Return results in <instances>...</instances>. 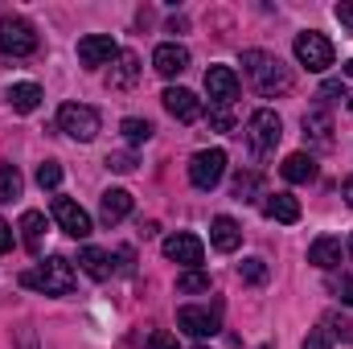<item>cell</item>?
I'll list each match as a JSON object with an SVG mask.
<instances>
[{
    "mask_svg": "<svg viewBox=\"0 0 353 349\" xmlns=\"http://www.w3.org/2000/svg\"><path fill=\"white\" fill-rule=\"evenodd\" d=\"M136 79H140V58H136V54H119V66L111 70V90L132 87Z\"/></svg>",
    "mask_w": 353,
    "mask_h": 349,
    "instance_id": "cell-24",
    "label": "cell"
},
{
    "mask_svg": "<svg viewBox=\"0 0 353 349\" xmlns=\"http://www.w3.org/2000/svg\"><path fill=\"white\" fill-rule=\"evenodd\" d=\"M304 136H312V144H321V148L333 144V115H329L325 103H312L304 111Z\"/></svg>",
    "mask_w": 353,
    "mask_h": 349,
    "instance_id": "cell-15",
    "label": "cell"
},
{
    "mask_svg": "<svg viewBox=\"0 0 353 349\" xmlns=\"http://www.w3.org/2000/svg\"><path fill=\"white\" fill-rule=\"evenodd\" d=\"M54 218H58V226L70 239H87L90 235V214L79 201H70V197H54Z\"/></svg>",
    "mask_w": 353,
    "mask_h": 349,
    "instance_id": "cell-11",
    "label": "cell"
},
{
    "mask_svg": "<svg viewBox=\"0 0 353 349\" xmlns=\"http://www.w3.org/2000/svg\"><path fill=\"white\" fill-rule=\"evenodd\" d=\"M161 251H165V259L181 263V267H189V271H197V267H201V259H205L201 239H197V235H189V230H176V235H169V239L161 243Z\"/></svg>",
    "mask_w": 353,
    "mask_h": 349,
    "instance_id": "cell-8",
    "label": "cell"
},
{
    "mask_svg": "<svg viewBox=\"0 0 353 349\" xmlns=\"http://www.w3.org/2000/svg\"><path fill=\"white\" fill-rule=\"evenodd\" d=\"M345 201L353 206V177H345Z\"/></svg>",
    "mask_w": 353,
    "mask_h": 349,
    "instance_id": "cell-41",
    "label": "cell"
},
{
    "mask_svg": "<svg viewBox=\"0 0 353 349\" xmlns=\"http://www.w3.org/2000/svg\"><path fill=\"white\" fill-rule=\"evenodd\" d=\"M176 292H210V275L205 271H185V275H176Z\"/></svg>",
    "mask_w": 353,
    "mask_h": 349,
    "instance_id": "cell-28",
    "label": "cell"
},
{
    "mask_svg": "<svg viewBox=\"0 0 353 349\" xmlns=\"http://www.w3.org/2000/svg\"><path fill=\"white\" fill-rule=\"evenodd\" d=\"M41 235H46V214H37V210H25L21 214V243H25V251H41Z\"/></svg>",
    "mask_w": 353,
    "mask_h": 349,
    "instance_id": "cell-21",
    "label": "cell"
},
{
    "mask_svg": "<svg viewBox=\"0 0 353 349\" xmlns=\"http://www.w3.org/2000/svg\"><path fill=\"white\" fill-rule=\"evenodd\" d=\"M308 263H316V267H337L341 263V239H329V235H321L312 247H308Z\"/></svg>",
    "mask_w": 353,
    "mask_h": 349,
    "instance_id": "cell-23",
    "label": "cell"
},
{
    "mask_svg": "<svg viewBox=\"0 0 353 349\" xmlns=\"http://www.w3.org/2000/svg\"><path fill=\"white\" fill-rule=\"evenodd\" d=\"M279 173H283V181H292V185H304V181L316 177V161H312L308 152H292V157L279 165Z\"/></svg>",
    "mask_w": 353,
    "mask_h": 349,
    "instance_id": "cell-20",
    "label": "cell"
},
{
    "mask_svg": "<svg viewBox=\"0 0 353 349\" xmlns=\"http://www.w3.org/2000/svg\"><path fill=\"white\" fill-rule=\"evenodd\" d=\"M350 259H353V235H350Z\"/></svg>",
    "mask_w": 353,
    "mask_h": 349,
    "instance_id": "cell-43",
    "label": "cell"
},
{
    "mask_svg": "<svg viewBox=\"0 0 353 349\" xmlns=\"http://www.w3.org/2000/svg\"><path fill=\"white\" fill-rule=\"evenodd\" d=\"M239 279H243V283H255V288L267 283V263L263 259H243L239 263Z\"/></svg>",
    "mask_w": 353,
    "mask_h": 349,
    "instance_id": "cell-27",
    "label": "cell"
},
{
    "mask_svg": "<svg viewBox=\"0 0 353 349\" xmlns=\"http://www.w3.org/2000/svg\"><path fill=\"white\" fill-rule=\"evenodd\" d=\"M185 66H189V50H185V46L165 41V46H157V50H152V70H157L161 79H176Z\"/></svg>",
    "mask_w": 353,
    "mask_h": 349,
    "instance_id": "cell-14",
    "label": "cell"
},
{
    "mask_svg": "<svg viewBox=\"0 0 353 349\" xmlns=\"http://www.w3.org/2000/svg\"><path fill=\"white\" fill-rule=\"evenodd\" d=\"M300 349H329V333H325V329H312V333L304 337V346H300Z\"/></svg>",
    "mask_w": 353,
    "mask_h": 349,
    "instance_id": "cell-35",
    "label": "cell"
},
{
    "mask_svg": "<svg viewBox=\"0 0 353 349\" xmlns=\"http://www.w3.org/2000/svg\"><path fill=\"white\" fill-rule=\"evenodd\" d=\"M119 132H123V140H128V144H148L157 128H152L148 119H123V123H119Z\"/></svg>",
    "mask_w": 353,
    "mask_h": 349,
    "instance_id": "cell-25",
    "label": "cell"
},
{
    "mask_svg": "<svg viewBox=\"0 0 353 349\" xmlns=\"http://www.w3.org/2000/svg\"><path fill=\"white\" fill-rule=\"evenodd\" d=\"M41 37L25 17H0V54L4 58H29L37 54Z\"/></svg>",
    "mask_w": 353,
    "mask_h": 349,
    "instance_id": "cell-3",
    "label": "cell"
},
{
    "mask_svg": "<svg viewBox=\"0 0 353 349\" xmlns=\"http://www.w3.org/2000/svg\"><path fill=\"white\" fill-rule=\"evenodd\" d=\"M144 349H181V346H176V337H173V333H165V329H157V333L148 337V346H144Z\"/></svg>",
    "mask_w": 353,
    "mask_h": 349,
    "instance_id": "cell-33",
    "label": "cell"
},
{
    "mask_svg": "<svg viewBox=\"0 0 353 349\" xmlns=\"http://www.w3.org/2000/svg\"><path fill=\"white\" fill-rule=\"evenodd\" d=\"M201 349H205V346H201Z\"/></svg>",
    "mask_w": 353,
    "mask_h": 349,
    "instance_id": "cell-45",
    "label": "cell"
},
{
    "mask_svg": "<svg viewBox=\"0 0 353 349\" xmlns=\"http://www.w3.org/2000/svg\"><path fill=\"white\" fill-rule=\"evenodd\" d=\"M119 271H123V275L132 271V247H123V251H119Z\"/></svg>",
    "mask_w": 353,
    "mask_h": 349,
    "instance_id": "cell-40",
    "label": "cell"
},
{
    "mask_svg": "<svg viewBox=\"0 0 353 349\" xmlns=\"http://www.w3.org/2000/svg\"><path fill=\"white\" fill-rule=\"evenodd\" d=\"M263 214L275 218V222H283V226H292V222H300V201L292 193H271L263 201Z\"/></svg>",
    "mask_w": 353,
    "mask_h": 349,
    "instance_id": "cell-19",
    "label": "cell"
},
{
    "mask_svg": "<svg viewBox=\"0 0 353 349\" xmlns=\"http://www.w3.org/2000/svg\"><path fill=\"white\" fill-rule=\"evenodd\" d=\"M161 103H165V111H169L173 119H181V123L201 119V99H197L193 90H185V87H169L165 94H161Z\"/></svg>",
    "mask_w": 353,
    "mask_h": 349,
    "instance_id": "cell-13",
    "label": "cell"
},
{
    "mask_svg": "<svg viewBox=\"0 0 353 349\" xmlns=\"http://www.w3.org/2000/svg\"><path fill=\"white\" fill-rule=\"evenodd\" d=\"M17 346L21 349H37V333H33L29 325H21V329H17Z\"/></svg>",
    "mask_w": 353,
    "mask_h": 349,
    "instance_id": "cell-37",
    "label": "cell"
},
{
    "mask_svg": "<svg viewBox=\"0 0 353 349\" xmlns=\"http://www.w3.org/2000/svg\"><path fill=\"white\" fill-rule=\"evenodd\" d=\"M176 329H185L189 337H214V333H218V308L185 304V308L176 312Z\"/></svg>",
    "mask_w": 353,
    "mask_h": 349,
    "instance_id": "cell-12",
    "label": "cell"
},
{
    "mask_svg": "<svg viewBox=\"0 0 353 349\" xmlns=\"http://www.w3.org/2000/svg\"><path fill=\"white\" fill-rule=\"evenodd\" d=\"M210 123H214L218 132H234V115H230L226 107H218V111H210Z\"/></svg>",
    "mask_w": 353,
    "mask_h": 349,
    "instance_id": "cell-34",
    "label": "cell"
},
{
    "mask_svg": "<svg viewBox=\"0 0 353 349\" xmlns=\"http://www.w3.org/2000/svg\"><path fill=\"white\" fill-rule=\"evenodd\" d=\"M333 17H337V21H341V25L353 33V4H350V0H341V4L333 8Z\"/></svg>",
    "mask_w": 353,
    "mask_h": 349,
    "instance_id": "cell-36",
    "label": "cell"
},
{
    "mask_svg": "<svg viewBox=\"0 0 353 349\" xmlns=\"http://www.w3.org/2000/svg\"><path fill=\"white\" fill-rule=\"evenodd\" d=\"M255 189H259V177L255 173H239V181H234V197H239V201H251Z\"/></svg>",
    "mask_w": 353,
    "mask_h": 349,
    "instance_id": "cell-31",
    "label": "cell"
},
{
    "mask_svg": "<svg viewBox=\"0 0 353 349\" xmlns=\"http://www.w3.org/2000/svg\"><path fill=\"white\" fill-rule=\"evenodd\" d=\"M337 296H341L345 304H353V279H350V275H341V283H337Z\"/></svg>",
    "mask_w": 353,
    "mask_h": 349,
    "instance_id": "cell-38",
    "label": "cell"
},
{
    "mask_svg": "<svg viewBox=\"0 0 353 349\" xmlns=\"http://www.w3.org/2000/svg\"><path fill=\"white\" fill-rule=\"evenodd\" d=\"M8 247H12V226H8V222L0 218V255H4Z\"/></svg>",
    "mask_w": 353,
    "mask_h": 349,
    "instance_id": "cell-39",
    "label": "cell"
},
{
    "mask_svg": "<svg viewBox=\"0 0 353 349\" xmlns=\"http://www.w3.org/2000/svg\"><path fill=\"white\" fill-rule=\"evenodd\" d=\"M37 185H41V189H58V185H62V165H58V161L37 165Z\"/></svg>",
    "mask_w": 353,
    "mask_h": 349,
    "instance_id": "cell-29",
    "label": "cell"
},
{
    "mask_svg": "<svg viewBox=\"0 0 353 349\" xmlns=\"http://www.w3.org/2000/svg\"><path fill=\"white\" fill-rule=\"evenodd\" d=\"M37 103H41V87L37 83H12L8 87V107L12 111L29 115V111H37Z\"/></svg>",
    "mask_w": 353,
    "mask_h": 349,
    "instance_id": "cell-22",
    "label": "cell"
},
{
    "mask_svg": "<svg viewBox=\"0 0 353 349\" xmlns=\"http://www.w3.org/2000/svg\"><path fill=\"white\" fill-rule=\"evenodd\" d=\"M226 173V152L222 148H201V152H193V161H189V181L197 185V189H214L218 181Z\"/></svg>",
    "mask_w": 353,
    "mask_h": 349,
    "instance_id": "cell-7",
    "label": "cell"
},
{
    "mask_svg": "<svg viewBox=\"0 0 353 349\" xmlns=\"http://www.w3.org/2000/svg\"><path fill=\"white\" fill-rule=\"evenodd\" d=\"M350 107H353V94H350Z\"/></svg>",
    "mask_w": 353,
    "mask_h": 349,
    "instance_id": "cell-44",
    "label": "cell"
},
{
    "mask_svg": "<svg viewBox=\"0 0 353 349\" xmlns=\"http://www.w3.org/2000/svg\"><path fill=\"white\" fill-rule=\"evenodd\" d=\"M58 128H62L70 140L90 144V140L99 136V111L87 107V103H66V107L58 111Z\"/></svg>",
    "mask_w": 353,
    "mask_h": 349,
    "instance_id": "cell-5",
    "label": "cell"
},
{
    "mask_svg": "<svg viewBox=\"0 0 353 349\" xmlns=\"http://www.w3.org/2000/svg\"><path fill=\"white\" fill-rule=\"evenodd\" d=\"M296 62L308 66L312 74L329 70V66H333V41H329L325 33H316V29L300 33V37H296Z\"/></svg>",
    "mask_w": 353,
    "mask_h": 349,
    "instance_id": "cell-6",
    "label": "cell"
},
{
    "mask_svg": "<svg viewBox=\"0 0 353 349\" xmlns=\"http://www.w3.org/2000/svg\"><path fill=\"white\" fill-rule=\"evenodd\" d=\"M210 243H214L218 251H226V255H230V251H239V247H243V230H239V222H234V218H226V214H222V218H214V222H210Z\"/></svg>",
    "mask_w": 353,
    "mask_h": 349,
    "instance_id": "cell-17",
    "label": "cell"
},
{
    "mask_svg": "<svg viewBox=\"0 0 353 349\" xmlns=\"http://www.w3.org/2000/svg\"><path fill=\"white\" fill-rule=\"evenodd\" d=\"M279 136H283V123H279V115L275 111H255L251 119H247V144H251V157L255 161H263L275 152V144H279Z\"/></svg>",
    "mask_w": 353,
    "mask_h": 349,
    "instance_id": "cell-4",
    "label": "cell"
},
{
    "mask_svg": "<svg viewBox=\"0 0 353 349\" xmlns=\"http://www.w3.org/2000/svg\"><path fill=\"white\" fill-rule=\"evenodd\" d=\"M107 169H115V173H132V169H136V157H132V152H111V157H107Z\"/></svg>",
    "mask_w": 353,
    "mask_h": 349,
    "instance_id": "cell-32",
    "label": "cell"
},
{
    "mask_svg": "<svg viewBox=\"0 0 353 349\" xmlns=\"http://www.w3.org/2000/svg\"><path fill=\"white\" fill-rule=\"evenodd\" d=\"M205 94L214 107H230L239 99V74L230 66H210L205 70Z\"/></svg>",
    "mask_w": 353,
    "mask_h": 349,
    "instance_id": "cell-10",
    "label": "cell"
},
{
    "mask_svg": "<svg viewBox=\"0 0 353 349\" xmlns=\"http://www.w3.org/2000/svg\"><path fill=\"white\" fill-rule=\"evenodd\" d=\"M128 214H132V193H128V189H107L103 201H99V218H103L107 226H115V222H123Z\"/></svg>",
    "mask_w": 353,
    "mask_h": 349,
    "instance_id": "cell-16",
    "label": "cell"
},
{
    "mask_svg": "<svg viewBox=\"0 0 353 349\" xmlns=\"http://www.w3.org/2000/svg\"><path fill=\"white\" fill-rule=\"evenodd\" d=\"M243 66H247V74H251V83L259 94H283V90H292V70L275 58V54H263V50H247L243 54Z\"/></svg>",
    "mask_w": 353,
    "mask_h": 349,
    "instance_id": "cell-2",
    "label": "cell"
},
{
    "mask_svg": "<svg viewBox=\"0 0 353 349\" xmlns=\"http://www.w3.org/2000/svg\"><path fill=\"white\" fill-rule=\"evenodd\" d=\"M111 58H119V46H115V37H111V33H90V37L79 41V62H83L87 70L107 66Z\"/></svg>",
    "mask_w": 353,
    "mask_h": 349,
    "instance_id": "cell-9",
    "label": "cell"
},
{
    "mask_svg": "<svg viewBox=\"0 0 353 349\" xmlns=\"http://www.w3.org/2000/svg\"><path fill=\"white\" fill-rule=\"evenodd\" d=\"M345 74H350V79H353V58H350V62H345Z\"/></svg>",
    "mask_w": 353,
    "mask_h": 349,
    "instance_id": "cell-42",
    "label": "cell"
},
{
    "mask_svg": "<svg viewBox=\"0 0 353 349\" xmlns=\"http://www.w3.org/2000/svg\"><path fill=\"white\" fill-rule=\"evenodd\" d=\"M321 325L329 329V341H333V337H337V341H353V325H350V321H341V317H333V312H329Z\"/></svg>",
    "mask_w": 353,
    "mask_h": 349,
    "instance_id": "cell-30",
    "label": "cell"
},
{
    "mask_svg": "<svg viewBox=\"0 0 353 349\" xmlns=\"http://www.w3.org/2000/svg\"><path fill=\"white\" fill-rule=\"evenodd\" d=\"M79 267L87 271L90 279H99V283L115 275V263H111V255H107V251H99V247H83V251H79Z\"/></svg>",
    "mask_w": 353,
    "mask_h": 349,
    "instance_id": "cell-18",
    "label": "cell"
},
{
    "mask_svg": "<svg viewBox=\"0 0 353 349\" xmlns=\"http://www.w3.org/2000/svg\"><path fill=\"white\" fill-rule=\"evenodd\" d=\"M12 197H21V173H17V165L0 161V201H12Z\"/></svg>",
    "mask_w": 353,
    "mask_h": 349,
    "instance_id": "cell-26",
    "label": "cell"
},
{
    "mask_svg": "<svg viewBox=\"0 0 353 349\" xmlns=\"http://www.w3.org/2000/svg\"><path fill=\"white\" fill-rule=\"evenodd\" d=\"M21 288L29 292H41V296H70L74 292V267L66 259H46L29 271H21Z\"/></svg>",
    "mask_w": 353,
    "mask_h": 349,
    "instance_id": "cell-1",
    "label": "cell"
}]
</instances>
